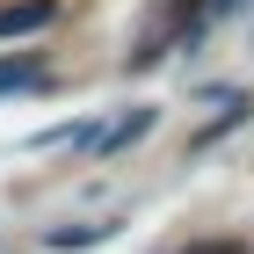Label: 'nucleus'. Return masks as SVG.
I'll return each mask as SVG.
<instances>
[{
  "label": "nucleus",
  "instance_id": "1",
  "mask_svg": "<svg viewBox=\"0 0 254 254\" xmlns=\"http://www.w3.org/2000/svg\"><path fill=\"white\" fill-rule=\"evenodd\" d=\"M51 22V0H22V7H0V37H29Z\"/></svg>",
  "mask_w": 254,
  "mask_h": 254
},
{
  "label": "nucleus",
  "instance_id": "2",
  "mask_svg": "<svg viewBox=\"0 0 254 254\" xmlns=\"http://www.w3.org/2000/svg\"><path fill=\"white\" fill-rule=\"evenodd\" d=\"M145 131H153V109H131L124 124H109V131H102V153H124V145H131V138H145Z\"/></svg>",
  "mask_w": 254,
  "mask_h": 254
},
{
  "label": "nucleus",
  "instance_id": "3",
  "mask_svg": "<svg viewBox=\"0 0 254 254\" xmlns=\"http://www.w3.org/2000/svg\"><path fill=\"white\" fill-rule=\"evenodd\" d=\"M109 233H117V225H59L44 247H51V254H73V247H95V240H109Z\"/></svg>",
  "mask_w": 254,
  "mask_h": 254
},
{
  "label": "nucleus",
  "instance_id": "4",
  "mask_svg": "<svg viewBox=\"0 0 254 254\" xmlns=\"http://www.w3.org/2000/svg\"><path fill=\"white\" fill-rule=\"evenodd\" d=\"M37 73H44V65H37V51H15V59H0V95H7V87H29Z\"/></svg>",
  "mask_w": 254,
  "mask_h": 254
},
{
  "label": "nucleus",
  "instance_id": "5",
  "mask_svg": "<svg viewBox=\"0 0 254 254\" xmlns=\"http://www.w3.org/2000/svg\"><path fill=\"white\" fill-rule=\"evenodd\" d=\"M189 254H240L233 240H203V247H189Z\"/></svg>",
  "mask_w": 254,
  "mask_h": 254
}]
</instances>
